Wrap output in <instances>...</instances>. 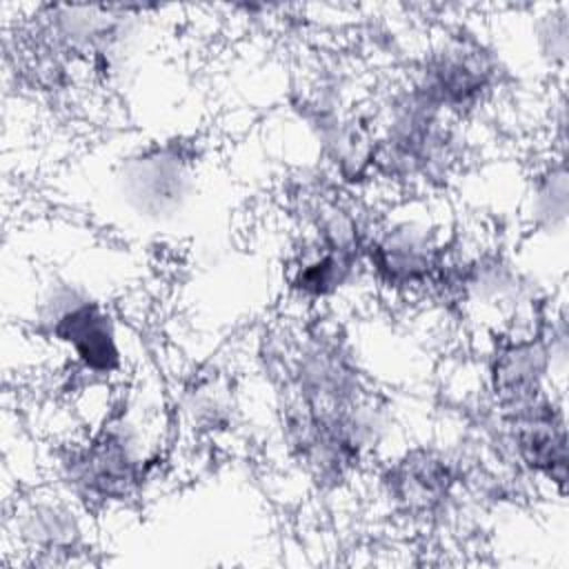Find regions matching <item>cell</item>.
<instances>
[{"mask_svg": "<svg viewBox=\"0 0 569 569\" xmlns=\"http://www.w3.org/2000/svg\"><path fill=\"white\" fill-rule=\"evenodd\" d=\"M449 238L427 207L407 204L369 222L362 262L387 291H422L431 287Z\"/></svg>", "mask_w": 569, "mask_h": 569, "instance_id": "cell-1", "label": "cell"}, {"mask_svg": "<svg viewBox=\"0 0 569 569\" xmlns=\"http://www.w3.org/2000/svg\"><path fill=\"white\" fill-rule=\"evenodd\" d=\"M498 80L493 47L467 27H451L422 53L409 84L453 120L485 104Z\"/></svg>", "mask_w": 569, "mask_h": 569, "instance_id": "cell-2", "label": "cell"}, {"mask_svg": "<svg viewBox=\"0 0 569 569\" xmlns=\"http://www.w3.org/2000/svg\"><path fill=\"white\" fill-rule=\"evenodd\" d=\"M151 471V456L136 427L120 418L104 425L89 442L71 449L60 473L69 491L91 502L129 496Z\"/></svg>", "mask_w": 569, "mask_h": 569, "instance_id": "cell-3", "label": "cell"}, {"mask_svg": "<svg viewBox=\"0 0 569 569\" xmlns=\"http://www.w3.org/2000/svg\"><path fill=\"white\" fill-rule=\"evenodd\" d=\"M40 329L69 349L73 360L93 376L122 367V349L113 316L93 298L60 284L40 305Z\"/></svg>", "mask_w": 569, "mask_h": 569, "instance_id": "cell-4", "label": "cell"}, {"mask_svg": "<svg viewBox=\"0 0 569 569\" xmlns=\"http://www.w3.org/2000/svg\"><path fill=\"white\" fill-rule=\"evenodd\" d=\"M458 462L440 449L413 447L382 471L389 502L405 516H431L442 509L460 482Z\"/></svg>", "mask_w": 569, "mask_h": 569, "instance_id": "cell-5", "label": "cell"}, {"mask_svg": "<svg viewBox=\"0 0 569 569\" xmlns=\"http://www.w3.org/2000/svg\"><path fill=\"white\" fill-rule=\"evenodd\" d=\"M551 347L540 331L505 336L489 360V389L500 416L545 396Z\"/></svg>", "mask_w": 569, "mask_h": 569, "instance_id": "cell-6", "label": "cell"}, {"mask_svg": "<svg viewBox=\"0 0 569 569\" xmlns=\"http://www.w3.org/2000/svg\"><path fill=\"white\" fill-rule=\"evenodd\" d=\"M509 442L525 469L538 473L560 489L567 480V433L565 416L545 393L533 402L505 413Z\"/></svg>", "mask_w": 569, "mask_h": 569, "instance_id": "cell-7", "label": "cell"}, {"mask_svg": "<svg viewBox=\"0 0 569 569\" xmlns=\"http://www.w3.org/2000/svg\"><path fill=\"white\" fill-rule=\"evenodd\" d=\"M362 256L325 244L305 233L302 244L289 264V289L305 302H325L351 284Z\"/></svg>", "mask_w": 569, "mask_h": 569, "instance_id": "cell-8", "label": "cell"}, {"mask_svg": "<svg viewBox=\"0 0 569 569\" xmlns=\"http://www.w3.org/2000/svg\"><path fill=\"white\" fill-rule=\"evenodd\" d=\"M16 529L24 542L40 551H64L80 538L78 518L60 500L36 498L16 513Z\"/></svg>", "mask_w": 569, "mask_h": 569, "instance_id": "cell-9", "label": "cell"}, {"mask_svg": "<svg viewBox=\"0 0 569 569\" xmlns=\"http://www.w3.org/2000/svg\"><path fill=\"white\" fill-rule=\"evenodd\" d=\"M531 216L538 224H553L556 220H565L567 211V184H565V169L558 164L556 169H547L538 176V182L531 193Z\"/></svg>", "mask_w": 569, "mask_h": 569, "instance_id": "cell-10", "label": "cell"}]
</instances>
